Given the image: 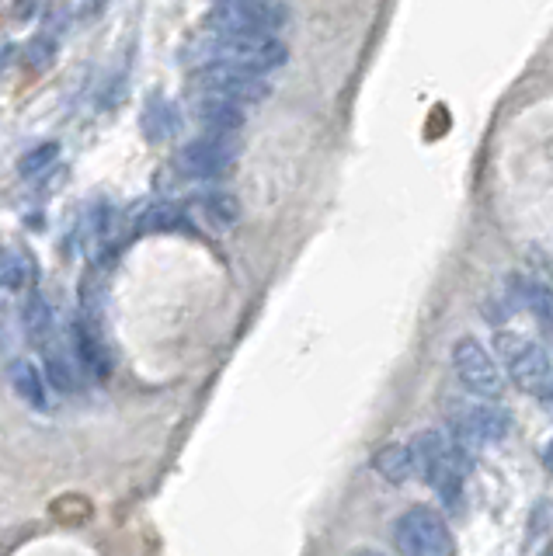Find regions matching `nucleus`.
<instances>
[{
    "label": "nucleus",
    "instance_id": "4",
    "mask_svg": "<svg viewBox=\"0 0 553 556\" xmlns=\"http://www.w3.org/2000/svg\"><path fill=\"white\" fill-rule=\"evenodd\" d=\"M498 355L519 390L543 400L553 393V362L536 341L519 338V334H498Z\"/></svg>",
    "mask_w": 553,
    "mask_h": 556
},
{
    "label": "nucleus",
    "instance_id": "9",
    "mask_svg": "<svg viewBox=\"0 0 553 556\" xmlns=\"http://www.w3.org/2000/svg\"><path fill=\"white\" fill-rule=\"evenodd\" d=\"M240 146L234 136H199L178 150V171L185 178H220L237 160Z\"/></svg>",
    "mask_w": 553,
    "mask_h": 556
},
{
    "label": "nucleus",
    "instance_id": "11",
    "mask_svg": "<svg viewBox=\"0 0 553 556\" xmlns=\"http://www.w3.org/2000/svg\"><path fill=\"white\" fill-rule=\"evenodd\" d=\"M373 470L380 473L383 480H390V484H411V480H418V466H414V452L411 445L404 442H390V445H380V449L373 452Z\"/></svg>",
    "mask_w": 553,
    "mask_h": 556
},
{
    "label": "nucleus",
    "instance_id": "27",
    "mask_svg": "<svg viewBox=\"0 0 553 556\" xmlns=\"http://www.w3.org/2000/svg\"><path fill=\"white\" fill-rule=\"evenodd\" d=\"M355 556H380V553H355Z\"/></svg>",
    "mask_w": 553,
    "mask_h": 556
},
{
    "label": "nucleus",
    "instance_id": "6",
    "mask_svg": "<svg viewBox=\"0 0 553 556\" xmlns=\"http://www.w3.org/2000/svg\"><path fill=\"white\" fill-rule=\"evenodd\" d=\"M453 369H456V376H460V383L467 386L474 397L487 400V404L505 397V369H501L498 358L480 345L477 338H470V334L453 345Z\"/></svg>",
    "mask_w": 553,
    "mask_h": 556
},
{
    "label": "nucleus",
    "instance_id": "7",
    "mask_svg": "<svg viewBox=\"0 0 553 556\" xmlns=\"http://www.w3.org/2000/svg\"><path fill=\"white\" fill-rule=\"evenodd\" d=\"M449 428L456 435V445H494L508 435L512 428V417H508L501 407L487 404V400H453L446 407Z\"/></svg>",
    "mask_w": 553,
    "mask_h": 556
},
{
    "label": "nucleus",
    "instance_id": "17",
    "mask_svg": "<svg viewBox=\"0 0 553 556\" xmlns=\"http://www.w3.org/2000/svg\"><path fill=\"white\" fill-rule=\"evenodd\" d=\"M185 223V212L174 202H150L147 209L136 216V230L140 233H171Z\"/></svg>",
    "mask_w": 553,
    "mask_h": 556
},
{
    "label": "nucleus",
    "instance_id": "25",
    "mask_svg": "<svg viewBox=\"0 0 553 556\" xmlns=\"http://www.w3.org/2000/svg\"><path fill=\"white\" fill-rule=\"evenodd\" d=\"M11 53H14V46H11V42H0V67H4V63L11 60Z\"/></svg>",
    "mask_w": 553,
    "mask_h": 556
},
{
    "label": "nucleus",
    "instance_id": "20",
    "mask_svg": "<svg viewBox=\"0 0 553 556\" xmlns=\"http://www.w3.org/2000/svg\"><path fill=\"white\" fill-rule=\"evenodd\" d=\"M49 327H53V313H49L46 299L35 292V296L25 303V331H28V338H32V341L46 345V341H49Z\"/></svg>",
    "mask_w": 553,
    "mask_h": 556
},
{
    "label": "nucleus",
    "instance_id": "2",
    "mask_svg": "<svg viewBox=\"0 0 553 556\" xmlns=\"http://www.w3.org/2000/svg\"><path fill=\"white\" fill-rule=\"evenodd\" d=\"M414 466H418V477L425 484L435 487V494L446 504H460L463 494V459L460 445L439 428H425L411 438Z\"/></svg>",
    "mask_w": 553,
    "mask_h": 556
},
{
    "label": "nucleus",
    "instance_id": "1",
    "mask_svg": "<svg viewBox=\"0 0 553 556\" xmlns=\"http://www.w3.org/2000/svg\"><path fill=\"white\" fill-rule=\"evenodd\" d=\"M199 60L206 63H223V67H237L247 73H265L286 67L289 49L279 35H206L199 39Z\"/></svg>",
    "mask_w": 553,
    "mask_h": 556
},
{
    "label": "nucleus",
    "instance_id": "22",
    "mask_svg": "<svg viewBox=\"0 0 553 556\" xmlns=\"http://www.w3.org/2000/svg\"><path fill=\"white\" fill-rule=\"evenodd\" d=\"M0 285L4 289H21L28 285V261L21 254H0Z\"/></svg>",
    "mask_w": 553,
    "mask_h": 556
},
{
    "label": "nucleus",
    "instance_id": "3",
    "mask_svg": "<svg viewBox=\"0 0 553 556\" xmlns=\"http://www.w3.org/2000/svg\"><path fill=\"white\" fill-rule=\"evenodd\" d=\"M286 25L279 0H220L202 21L206 35H275Z\"/></svg>",
    "mask_w": 553,
    "mask_h": 556
},
{
    "label": "nucleus",
    "instance_id": "16",
    "mask_svg": "<svg viewBox=\"0 0 553 556\" xmlns=\"http://www.w3.org/2000/svg\"><path fill=\"white\" fill-rule=\"evenodd\" d=\"M512 292L522 306L536 313L543 324H553V289L543 285L540 278H529V275H515L512 278Z\"/></svg>",
    "mask_w": 553,
    "mask_h": 556
},
{
    "label": "nucleus",
    "instance_id": "18",
    "mask_svg": "<svg viewBox=\"0 0 553 556\" xmlns=\"http://www.w3.org/2000/svg\"><path fill=\"white\" fill-rule=\"evenodd\" d=\"M42 369H46V379L60 393H74L77 390V369H74V362H70V358L63 355L60 348L49 345V341L42 345Z\"/></svg>",
    "mask_w": 553,
    "mask_h": 556
},
{
    "label": "nucleus",
    "instance_id": "13",
    "mask_svg": "<svg viewBox=\"0 0 553 556\" xmlns=\"http://www.w3.org/2000/svg\"><path fill=\"white\" fill-rule=\"evenodd\" d=\"M7 376H11L14 393H18V397L25 400L28 407H35V411H46V407H49L46 376H42V369L32 362V358H14L11 369H7Z\"/></svg>",
    "mask_w": 553,
    "mask_h": 556
},
{
    "label": "nucleus",
    "instance_id": "21",
    "mask_svg": "<svg viewBox=\"0 0 553 556\" xmlns=\"http://www.w3.org/2000/svg\"><path fill=\"white\" fill-rule=\"evenodd\" d=\"M56 32H39L32 42L25 46V67L28 70H49L56 60Z\"/></svg>",
    "mask_w": 553,
    "mask_h": 556
},
{
    "label": "nucleus",
    "instance_id": "15",
    "mask_svg": "<svg viewBox=\"0 0 553 556\" xmlns=\"http://www.w3.org/2000/svg\"><path fill=\"white\" fill-rule=\"evenodd\" d=\"M195 209H199L202 223L213 226V230H234L240 219V202L230 192H206L202 199H195Z\"/></svg>",
    "mask_w": 553,
    "mask_h": 556
},
{
    "label": "nucleus",
    "instance_id": "5",
    "mask_svg": "<svg viewBox=\"0 0 553 556\" xmlns=\"http://www.w3.org/2000/svg\"><path fill=\"white\" fill-rule=\"evenodd\" d=\"M394 543L400 556H449L453 553V532L435 508L414 504L394 522Z\"/></svg>",
    "mask_w": 553,
    "mask_h": 556
},
{
    "label": "nucleus",
    "instance_id": "10",
    "mask_svg": "<svg viewBox=\"0 0 553 556\" xmlns=\"http://www.w3.org/2000/svg\"><path fill=\"white\" fill-rule=\"evenodd\" d=\"M195 119H199V126H206V133H213V136H237L247 122V112L237 101L199 91V98H195Z\"/></svg>",
    "mask_w": 553,
    "mask_h": 556
},
{
    "label": "nucleus",
    "instance_id": "8",
    "mask_svg": "<svg viewBox=\"0 0 553 556\" xmlns=\"http://www.w3.org/2000/svg\"><path fill=\"white\" fill-rule=\"evenodd\" d=\"M195 87L202 94H220L237 105H258L272 94V84L258 73H247L237 67H223V63H206V67L195 70Z\"/></svg>",
    "mask_w": 553,
    "mask_h": 556
},
{
    "label": "nucleus",
    "instance_id": "14",
    "mask_svg": "<svg viewBox=\"0 0 553 556\" xmlns=\"http://www.w3.org/2000/svg\"><path fill=\"white\" fill-rule=\"evenodd\" d=\"M178 133V108L164 98V94H150L143 105V136L150 143H164Z\"/></svg>",
    "mask_w": 553,
    "mask_h": 556
},
{
    "label": "nucleus",
    "instance_id": "26",
    "mask_svg": "<svg viewBox=\"0 0 553 556\" xmlns=\"http://www.w3.org/2000/svg\"><path fill=\"white\" fill-rule=\"evenodd\" d=\"M543 463H547L550 470H553V438H550V442H547V449H543Z\"/></svg>",
    "mask_w": 553,
    "mask_h": 556
},
{
    "label": "nucleus",
    "instance_id": "12",
    "mask_svg": "<svg viewBox=\"0 0 553 556\" xmlns=\"http://www.w3.org/2000/svg\"><path fill=\"white\" fill-rule=\"evenodd\" d=\"M70 338H74V355H77L80 369L91 372L94 379H108V372H112V358H108V351H105V341H101L84 320H77Z\"/></svg>",
    "mask_w": 553,
    "mask_h": 556
},
{
    "label": "nucleus",
    "instance_id": "19",
    "mask_svg": "<svg viewBox=\"0 0 553 556\" xmlns=\"http://www.w3.org/2000/svg\"><path fill=\"white\" fill-rule=\"evenodd\" d=\"M56 160H60V143H56V139H46V143L32 146V150L18 160V174L21 178H39L49 167H56Z\"/></svg>",
    "mask_w": 553,
    "mask_h": 556
},
{
    "label": "nucleus",
    "instance_id": "28",
    "mask_svg": "<svg viewBox=\"0 0 553 556\" xmlns=\"http://www.w3.org/2000/svg\"><path fill=\"white\" fill-rule=\"evenodd\" d=\"M543 556H553V550H547V553H543Z\"/></svg>",
    "mask_w": 553,
    "mask_h": 556
},
{
    "label": "nucleus",
    "instance_id": "23",
    "mask_svg": "<svg viewBox=\"0 0 553 556\" xmlns=\"http://www.w3.org/2000/svg\"><path fill=\"white\" fill-rule=\"evenodd\" d=\"M108 4H112V0H80V21L101 18V14L108 11Z\"/></svg>",
    "mask_w": 553,
    "mask_h": 556
},
{
    "label": "nucleus",
    "instance_id": "24",
    "mask_svg": "<svg viewBox=\"0 0 553 556\" xmlns=\"http://www.w3.org/2000/svg\"><path fill=\"white\" fill-rule=\"evenodd\" d=\"M32 7H35V0H18V4H14V14H18V18H28Z\"/></svg>",
    "mask_w": 553,
    "mask_h": 556
}]
</instances>
